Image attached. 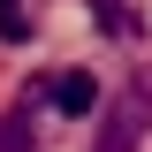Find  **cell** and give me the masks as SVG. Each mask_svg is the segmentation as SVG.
Listing matches in <instances>:
<instances>
[{
	"instance_id": "6da1fadb",
	"label": "cell",
	"mask_w": 152,
	"mask_h": 152,
	"mask_svg": "<svg viewBox=\"0 0 152 152\" xmlns=\"http://www.w3.org/2000/svg\"><path fill=\"white\" fill-rule=\"evenodd\" d=\"M145 129H152V76H137V84H122L107 99V114L91 129V152H137Z\"/></svg>"
},
{
	"instance_id": "7a4b0ae2",
	"label": "cell",
	"mask_w": 152,
	"mask_h": 152,
	"mask_svg": "<svg viewBox=\"0 0 152 152\" xmlns=\"http://www.w3.org/2000/svg\"><path fill=\"white\" fill-rule=\"evenodd\" d=\"M46 99H53L61 114H91V107H99V84H91L84 69H61L53 84H46Z\"/></svg>"
},
{
	"instance_id": "3957f363",
	"label": "cell",
	"mask_w": 152,
	"mask_h": 152,
	"mask_svg": "<svg viewBox=\"0 0 152 152\" xmlns=\"http://www.w3.org/2000/svg\"><path fill=\"white\" fill-rule=\"evenodd\" d=\"M0 152H38V122H31V107H8V114H0Z\"/></svg>"
},
{
	"instance_id": "277c9868",
	"label": "cell",
	"mask_w": 152,
	"mask_h": 152,
	"mask_svg": "<svg viewBox=\"0 0 152 152\" xmlns=\"http://www.w3.org/2000/svg\"><path fill=\"white\" fill-rule=\"evenodd\" d=\"M0 38H8V46H23V38H31V23H23L15 0H0Z\"/></svg>"
}]
</instances>
